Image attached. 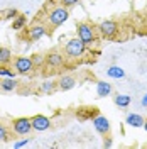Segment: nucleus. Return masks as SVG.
<instances>
[{"instance_id":"5","label":"nucleus","mask_w":147,"mask_h":149,"mask_svg":"<svg viewBox=\"0 0 147 149\" xmlns=\"http://www.w3.org/2000/svg\"><path fill=\"white\" fill-rule=\"evenodd\" d=\"M12 68L15 70L17 74H31L36 70L31 56H17V58H14L12 59Z\"/></svg>"},{"instance_id":"11","label":"nucleus","mask_w":147,"mask_h":149,"mask_svg":"<svg viewBox=\"0 0 147 149\" xmlns=\"http://www.w3.org/2000/svg\"><path fill=\"white\" fill-rule=\"evenodd\" d=\"M74 86H76V78L71 76V74H63V76H59V80H58V90H61V92H69V90H73Z\"/></svg>"},{"instance_id":"28","label":"nucleus","mask_w":147,"mask_h":149,"mask_svg":"<svg viewBox=\"0 0 147 149\" xmlns=\"http://www.w3.org/2000/svg\"><path fill=\"white\" fill-rule=\"evenodd\" d=\"M144 129H146V132H147V120L144 122Z\"/></svg>"},{"instance_id":"25","label":"nucleus","mask_w":147,"mask_h":149,"mask_svg":"<svg viewBox=\"0 0 147 149\" xmlns=\"http://www.w3.org/2000/svg\"><path fill=\"white\" fill-rule=\"evenodd\" d=\"M29 144V139L26 137V139H20L17 141V142H14V148H24V146H27Z\"/></svg>"},{"instance_id":"26","label":"nucleus","mask_w":147,"mask_h":149,"mask_svg":"<svg viewBox=\"0 0 147 149\" xmlns=\"http://www.w3.org/2000/svg\"><path fill=\"white\" fill-rule=\"evenodd\" d=\"M112 146H113V141H112V137H108V134H107V137L103 141V148H112Z\"/></svg>"},{"instance_id":"22","label":"nucleus","mask_w":147,"mask_h":149,"mask_svg":"<svg viewBox=\"0 0 147 149\" xmlns=\"http://www.w3.org/2000/svg\"><path fill=\"white\" fill-rule=\"evenodd\" d=\"M17 15H19V10L14 9V7H12V9H5L3 12H2V17L7 19V20H14Z\"/></svg>"},{"instance_id":"10","label":"nucleus","mask_w":147,"mask_h":149,"mask_svg":"<svg viewBox=\"0 0 147 149\" xmlns=\"http://www.w3.org/2000/svg\"><path fill=\"white\" fill-rule=\"evenodd\" d=\"M93 127H95V130L98 132V134H101V136H107V134H110V120L105 117V115H95L93 117Z\"/></svg>"},{"instance_id":"23","label":"nucleus","mask_w":147,"mask_h":149,"mask_svg":"<svg viewBox=\"0 0 147 149\" xmlns=\"http://www.w3.org/2000/svg\"><path fill=\"white\" fill-rule=\"evenodd\" d=\"M31 59H32V63H34V66H36V68H41V66L46 65V61H44V56L39 54V53L32 54V56H31Z\"/></svg>"},{"instance_id":"15","label":"nucleus","mask_w":147,"mask_h":149,"mask_svg":"<svg viewBox=\"0 0 147 149\" xmlns=\"http://www.w3.org/2000/svg\"><path fill=\"white\" fill-rule=\"evenodd\" d=\"M12 51L7 46H0V66H9L12 63Z\"/></svg>"},{"instance_id":"9","label":"nucleus","mask_w":147,"mask_h":149,"mask_svg":"<svg viewBox=\"0 0 147 149\" xmlns=\"http://www.w3.org/2000/svg\"><path fill=\"white\" fill-rule=\"evenodd\" d=\"M31 120H32V129L36 132H44V130H47L53 125L51 119L46 117V115H42V113H37L34 117H31Z\"/></svg>"},{"instance_id":"30","label":"nucleus","mask_w":147,"mask_h":149,"mask_svg":"<svg viewBox=\"0 0 147 149\" xmlns=\"http://www.w3.org/2000/svg\"><path fill=\"white\" fill-rule=\"evenodd\" d=\"M146 56H147V49H146Z\"/></svg>"},{"instance_id":"27","label":"nucleus","mask_w":147,"mask_h":149,"mask_svg":"<svg viewBox=\"0 0 147 149\" xmlns=\"http://www.w3.org/2000/svg\"><path fill=\"white\" fill-rule=\"evenodd\" d=\"M140 105H142V107H147V92L142 95V98H140Z\"/></svg>"},{"instance_id":"14","label":"nucleus","mask_w":147,"mask_h":149,"mask_svg":"<svg viewBox=\"0 0 147 149\" xmlns=\"http://www.w3.org/2000/svg\"><path fill=\"white\" fill-rule=\"evenodd\" d=\"M112 83H107V81H96V95L100 97V98H105V97H108L112 93Z\"/></svg>"},{"instance_id":"13","label":"nucleus","mask_w":147,"mask_h":149,"mask_svg":"<svg viewBox=\"0 0 147 149\" xmlns=\"http://www.w3.org/2000/svg\"><path fill=\"white\" fill-rule=\"evenodd\" d=\"M19 88V81L15 78H3L0 80V90L2 92H15Z\"/></svg>"},{"instance_id":"6","label":"nucleus","mask_w":147,"mask_h":149,"mask_svg":"<svg viewBox=\"0 0 147 149\" xmlns=\"http://www.w3.org/2000/svg\"><path fill=\"white\" fill-rule=\"evenodd\" d=\"M119 31H120L119 22H117V20H112V19L101 20L100 24L96 26V32H98L101 37H105V39H113V37L119 34Z\"/></svg>"},{"instance_id":"3","label":"nucleus","mask_w":147,"mask_h":149,"mask_svg":"<svg viewBox=\"0 0 147 149\" xmlns=\"http://www.w3.org/2000/svg\"><path fill=\"white\" fill-rule=\"evenodd\" d=\"M76 36L88 47L96 44V27H93L90 22H80L76 26Z\"/></svg>"},{"instance_id":"4","label":"nucleus","mask_w":147,"mask_h":149,"mask_svg":"<svg viewBox=\"0 0 147 149\" xmlns=\"http://www.w3.org/2000/svg\"><path fill=\"white\" fill-rule=\"evenodd\" d=\"M10 129L15 136H29L32 132V120L31 117H17L10 122Z\"/></svg>"},{"instance_id":"21","label":"nucleus","mask_w":147,"mask_h":149,"mask_svg":"<svg viewBox=\"0 0 147 149\" xmlns=\"http://www.w3.org/2000/svg\"><path fill=\"white\" fill-rule=\"evenodd\" d=\"M10 139V130L5 124L0 122V142H7Z\"/></svg>"},{"instance_id":"2","label":"nucleus","mask_w":147,"mask_h":149,"mask_svg":"<svg viewBox=\"0 0 147 149\" xmlns=\"http://www.w3.org/2000/svg\"><path fill=\"white\" fill-rule=\"evenodd\" d=\"M86 47L88 46L76 36L73 39H69L64 44V56L69 58V59H81L85 56V53H86Z\"/></svg>"},{"instance_id":"12","label":"nucleus","mask_w":147,"mask_h":149,"mask_svg":"<svg viewBox=\"0 0 147 149\" xmlns=\"http://www.w3.org/2000/svg\"><path fill=\"white\" fill-rule=\"evenodd\" d=\"M144 122H146V119L140 113H127V117H125V124L130 127H144Z\"/></svg>"},{"instance_id":"24","label":"nucleus","mask_w":147,"mask_h":149,"mask_svg":"<svg viewBox=\"0 0 147 149\" xmlns=\"http://www.w3.org/2000/svg\"><path fill=\"white\" fill-rule=\"evenodd\" d=\"M81 0H58V3L59 5H63V7H68V9H73L74 5H78Z\"/></svg>"},{"instance_id":"19","label":"nucleus","mask_w":147,"mask_h":149,"mask_svg":"<svg viewBox=\"0 0 147 149\" xmlns=\"http://www.w3.org/2000/svg\"><path fill=\"white\" fill-rule=\"evenodd\" d=\"M26 24H27V17H26V14H24V15L19 14L17 17L12 20V29H14V31H22V29H26Z\"/></svg>"},{"instance_id":"29","label":"nucleus","mask_w":147,"mask_h":149,"mask_svg":"<svg viewBox=\"0 0 147 149\" xmlns=\"http://www.w3.org/2000/svg\"><path fill=\"white\" fill-rule=\"evenodd\" d=\"M146 29H147V20H146Z\"/></svg>"},{"instance_id":"1","label":"nucleus","mask_w":147,"mask_h":149,"mask_svg":"<svg viewBox=\"0 0 147 149\" xmlns=\"http://www.w3.org/2000/svg\"><path fill=\"white\" fill-rule=\"evenodd\" d=\"M69 19V9L63 7V5H56L46 14V24L47 27H59L61 24H64L66 20Z\"/></svg>"},{"instance_id":"17","label":"nucleus","mask_w":147,"mask_h":149,"mask_svg":"<svg viewBox=\"0 0 147 149\" xmlns=\"http://www.w3.org/2000/svg\"><path fill=\"white\" fill-rule=\"evenodd\" d=\"M39 90H41V93L51 95V93H54L58 90V81H54V80H44L41 83V86H39Z\"/></svg>"},{"instance_id":"18","label":"nucleus","mask_w":147,"mask_h":149,"mask_svg":"<svg viewBox=\"0 0 147 149\" xmlns=\"http://www.w3.org/2000/svg\"><path fill=\"white\" fill-rule=\"evenodd\" d=\"M113 102H115V105L120 107V109H127L130 105V102H132V98H130V95H125V93H117V95L113 97Z\"/></svg>"},{"instance_id":"7","label":"nucleus","mask_w":147,"mask_h":149,"mask_svg":"<svg viewBox=\"0 0 147 149\" xmlns=\"http://www.w3.org/2000/svg\"><path fill=\"white\" fill-rule=\"evenodd\" d=\"M26 34H27V39H29V41H32V42L41 41V39L47 34V24H42V22H34V24L26 31Z\"/></svg>"},{"instance_id":"20","label":"nucleus","mask_w":147,"mask_h":149,"mask_svg":"<svg viewBox=\"0 0 147 149\" xmlns=\"http://www.w3.org/2000/svg\"><path fill=\"white\" fill-rule=\"evenodd\" d=\"M0 76L2 78H15L17 73H15V70H12L9 66H0Z\"/></svg>"},{"instance_id":"16","label":"nucleus","mask_w":147,"mask_h":149,"mask_svg":"<svg viewBox=\"0 0 147 149\" xmlns=\"http://www.w3.org/2000/svg\"><path fill=\"white\" fill-rule=\"evenodd\" d=\"M107 74L113 78V80H122V78H125V71H123V68L122 66H117V65H112L107 68Z\"/></svg>"},{"instance_id":"8","label":"nucleus","mask_w":147,"mask_h":149,"mask_svg":"<svg viewBox=\"0 0 147 149\" xmlns=\"http://www.w3.org/2000/svg\"><path fill=\"white\" fill-rule=\"evenodd\" d=\"M44 61H46V66L51 68V70H58L64 65V54H61L59 51H49L46 56H44Z\"/></svg>"}]
</instances>
